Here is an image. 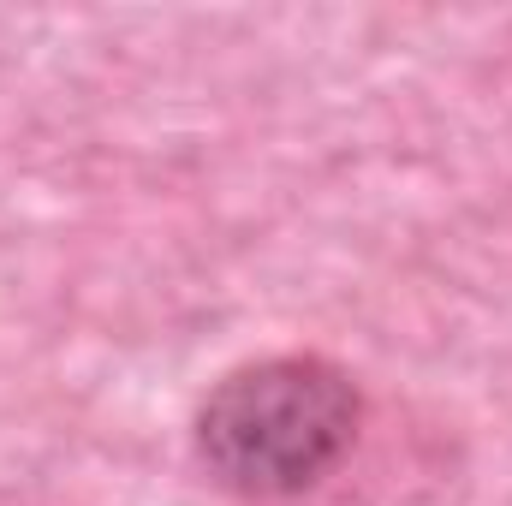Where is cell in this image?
Wrapping results in <instances>:
<instances>
[{
    "label": "cell",
    "mask_w": 512,
    "mask_h": 506,
    "mask_svg": "<svg viewBox=\"0 0 512 506\" xmlns=\"http://www.w3.org/2000/svg\"><path fill=\"white\" fill-rule=\"evenodd\" d=\"M358 411L352 376L328 358H262L203 399L197 453L233 495L280 501L346 459Z\"/></svg>",
    "instance_id": "1"
}]
</instances>
